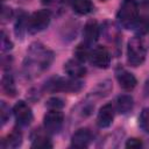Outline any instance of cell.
Returning a JSON list of instances; mask_svg holds the SVG:
<instances>
[{"label":"cell","instance_id":"cell-1","mask_svg":"<svg viewBox=\"0 0 149 149\" xmlns=\"http://www.w3.org/2000/svg\"><path fill=\"white\" fill-rule=\"evenodd\" d=\"M54 61V52L40 42L30 44L23 61V72L28 78H34L49 69Z\"/></svg>","mask_w":149,"mask_h":149},{"label":"cell","instance_id":"cell-2","mask_svg":"<svg viewBox=\"0 0 149 149\" xmlns=\"http://www.w3.org/2000/svg\"><path fill=\"white\" fill-rule=\"evenodd\" d=\"M83 87V84L74 78L71 77H52L50 78L45 85L44 90L48 92H65V93H76L79 92Z\"/></svg>","mask_w":149,"mask_h":149},{"label":"cell","instance_id":"cell-3","mask_svg":"<svg viewBox=\"0 0 149 149\" xmlns=\"http://www.w3.org/2000/svg\"><path fill=\"white\" fill-rule=\"evenodd\" d=\"M147 48L141 36H134L127 44V62L130 66H140L146 61Z\"/></svg>","mask_w":149,"mask_h":149},{"label":"cell","instance_id":"cell-4","mask_svg":"<svg viewBox=\"0 0 149 149\" xmlns=\"http://www.w3.org/2000/svg\"><path fill=\"white\" fill-rule=\"evenodd\" d=\"M116 19L123 28H133L134 23L139 19V3L136 0H125L118 13Z\"/></svg>","mask_w":149,"mask_h":149},{"label":"cell","instance_id":"cell-5","mask_svg":"<svg viewBox=\"0 0 149 149\" xmlns=\"http://www.w3.org/2000/svg\"><path fill=\"white\" fill-rule=\"evenodd\" d=\"M51 14L48 9H40L34 12L28 19V31L30 34H36L44 30L50 23Z\"/></svg>","mask_w":149,"mask_h":149},{"label":"cell","instance_id":"cell-6","mask_svg":"<svg viewBox=\"0 0 149 149\" xmlns=\"http://www.w3.org/2000/svg\"><path fill=\"white\" fill-rule=\"evenodd\" d=\"M63 123H64V114L61 111L49 109V112L43 118L44 130H47L49 134L58 133L62 129Z\"/></svg>","mask_w":149,"mask_h":149},{"label":"cell","instance_id":"cell-7","mask_svg":"<svg viewBox=\"0 0 149 149\" xmlns=\"http://www.w3.org/2000/svg\"><path fill=\"white\" fill-rule=\"evenodd\" d=\"M13 114L16 120V123L21 127H26L30 125L33 121V112L28 104L23 100L17 101L13 107Z\"/></svg>","mask_w":149,"mask_h":149},{"label":"cell","instance_id":"cell-8","mask_svg":"<svg viewBox=\"0 0 149 149\" xmlns=\"http://www.w3.org/2000/svg\"><path fill=\"white\" fill-rule=\"evenodd\" d=\"M90 61L98 69H107L111 64V54L106 47L97 45L91 50Z\"/></svg>","mask_w":149,"mask_h":149},{"label":"cell","instance_id":"cell-9","mask_svg":"<svg viewBox=\"0 0 149 149\" xmlns=\"http://www.w3.org/2000/svg\"><path fill=\"white\" fill-rule=\"evenodd\" d=\"M93 140V134L88 128H80L71 136V147L73 148H87Z\"/></svg>","mask_w":149,"mask_h":149},{"label":"cell","instance_id":"cell-10","mask_svg":"<svg viewBox=\"0 0 149 149\" xmlns=\"http://www.w3.org/2000/svg\"><path fill=\"white\" fill-rule=\"evenodd\" d=\"M100 35V27L98 24V22L93 19L88 20L83 29V37H84V42L88 45L95 43L99 38Z\"/></svg>","mask_w":149,"mask_h":149},{"label":"cell","instance_id":"cell-11","mask_svg":"<svg viewBox=\"0 0 149 149\" xmlns=\"http://www.w3.org/2000/svg\"><path fill=\"white\" fill-rule=\"evenodd\" d=\"M64 71L65 73L74 79H80L83 77H85L86 74V68L83 65L81 62H79L78 59H69L65 64H64Z\"/></svg>","mask_w":149,"mask_h":149},{"label":"cell","instance_id":"cell-12","mask_svg":"<svg viewBox=\"0 0 149 149\" xmlns=\"http://www.w3.org/2000/svg\"><path fill=\"white\" fill-rule=\"evenodd\" d=\"M114 120V107L112 104H105L98 112L97 125L100 128H107L112 125Z\"/></svg>","mask_w":149,"mask_h":149},{"label":"cell","instance_id":"cell-13","mask_svg":"<svg viewBox=\"0 0 149 149\" xmlns=\"http://www.w3.org/2000/svg\"><path fill=\"white\" fill-rule=\"evenodd\" d=\"M116 79H118V83H119L120 87L125 91L134 90L136 84H137V80H136L135 76L133 73H130L129 71L125 70V69H121L116 72Z\"/></svg>","mask_w":149,"mask_h":149},{"label":"cell","instance_id":"cell-14","mask_svg":"<svg viewBox=\"0 0 149 149\" xmlns=\"http://www.w3.org/2000/svg\"><path fill=\"white\" fill-rule=\"evenodd\" d=\"M48 132H43L41 128H37L31 134V148H52V142L48 136Z\"/></svg>","mask_w":149,"mask_h":149},{"label":"cell","instance_id":"cell-15","mask_svg":"<svg viewBox=\"0 0 149 149\" xmlns=\"http://www.w3.org/2000/svg\"><path fill=\"white\" fill-rule=\"evenodd\" d=\"M22 143V134L19 129L14 128L1 142V147L2 148H12L15 149L17 147H20Z\"/></svg>","mask_w":149,"mask_h":149},{"label":"cell","instance_id":"cell-16","mask_svg":"<svg viewBox=\"0 0 149 149\" xmlns=\"http://www.w3.org/2000/svg\"><path fill=\"white\" fill-rule=\"evenodd\" d=\"M134 100L133 97L129 94H122L119 95L116 99V111L120 114H127L133 109Z\"/></svg>","mask_w":149,"mask_h":149},{"label":"cell","instance_id":"cell-17","mask_svg":"<svg viewBox=\"0 0 149 149\" xmlns=\"http://www.w3.org/2000/svg\"><path fill=\"white\" fill-rule=\"evenodd\" d=\"M71 3L74 13H77L78 15H86L94 8L91 0H72Z\"/></svg>","mask_w":149,"mask_h":149},{"label":"cell","instance_id":"cell-18","mask_svg":"<svg viewBox=\"0 0 149 149\" xmlns=\"http://www.w3.org/2000/svg\"><path fill=\"white\" fill-rule=\"evenodd\" d=\"M1 88L2 92L7 97H15L16 95V86L14 84V79L9 73H5L1 78Z\"/></svg>","mask_w":149,"mask_h":149},{"label":"cell","instance_id":"cell-19","mask_svg":"<svg viewBox=\"0 0 149 149\" xmlns=\"http://www.w3.org/2000/svg\"><path fill=\"white\" fill-rule=\"evenodd\" d=\"M88 44H86L85 42L83 43H79L74 50H73V55H74V58L78 59L79 62L84 63L86 62L87 59H90V55H91V50L88 49Z\"/></svg>","mask_w":149,"mask_h":149},{"label":"cell","instance_id":"cell-20","mask_svg":"<svg viewBox=\"0 0 149 149\" xmlns=\"http://www.w3.org/2000/svg\"><path fill=\"white\" fill-rule=\"evenodd\" d=\"M28 16L24 13H21V15H19L16 22H15V34L17 37H22L24 31L28 30Z\"/></svg>","mask_w":149,"mask_h":149},{"label":"cell","instance_id":"cell-21","mask_svg":"<svg viewBox=\"0 0 149 149\" xmlns=\"http://www.w3.org/2000/svg\"><path fill=\"white\" fill-rule=\"evenodd\" d=\"M133 29L135 30V33L137 34V36H141V35L147 34L149 31V19L146 17V16L139 17L136 20V22L134 23Z\"/></svg>","mask_w":149,"mask_h":149},{"label":"cell","instance_id":"cell-22","mask_svg":"<svg viewBox=\"0 0 149 149\" xmlns=\"http://www.w3.org/2000/svg\"><path fill=\"white\" fill-rule=\"evenodd\" d=\"M139 125L144 133L149 134V107H146L142 109L139 116Z\"/></svg>","mask_w":149,"mask_h":149},{"label":"cell","instance_id":"cell-23","mask_svg":"<svg viewBox=\"0 0 149 149\" xmlns=\"http://www.w3.org/2000/svg\"><path fill=\"white\" fill-rule=\"evenodd\" d=\"M64 105H65L64 101L58 97H52L48 99L45 102V107H48V109H56V111H61L64 107Z\"/></svg>","mask_w":149,"mask_h":149},{"label":"cell","instance_id":"cell-24","mask_svg":"<svg viewBox=\"0 0 149 149\" xmlns=\"http://www.w3.org/2000/svg\"><path fill=\"white\" fill-rule=\"evenodd\" d=\"M9 118H10L9 106L5 101H1V105H0V120H1V126H5L6 122L9 120Z\"/></svg>","mask_w":149,"mask_h":149},{"label":"cell","instance_id":"cell-25","mask_svg":"<svg viewBox=\"0 0 149 149\" xmlns=\"http://www.w3.org/2000/svg\"><path fill=\"white\" fill-rule=\"evenodd\" d=\"M12 48H13L12 41H10L9 37L6 35L5 30H2V31H1V50L5 52V51H9Z\"/></svg>","mask_w":149,"mask_h":149},{"label":"cell","instance_id":"cell-26","mask_svg":"<svg viewBox=\"0 0 149 149\" xmlns=\"http://www.w3.org/2000/svg\"><path fill=\"white\" fill-rule=\"evenodd\" d=\"M142 140L141 139H137V137H132V139H128L127 142H126V148H130V149H137V148H141L142 147Z\"/></svg>","mask_w":149,"mask_h":149},{"label":"cell","instance_id":"cell-27","mask_svg":"<svg viewBox=\"0 0 149 149\" xmlns=\"http://www.w3.org/2000/svg\"><path fill=\"white\" fill-rule=\"evenodd\" d=\"M13 16V10L10 7H7V6H3L2 7V12H1V21L2 23L5 22H8Z\"/></svg>","mask_w":149,"mask_h":149},{"label":"cell","instance_id":"cell-28","mask_svg":"<svg viewBox=\"0 0 149 149\" xmlns=\"http://www.w3.org/2000/svg\"><path fill=\"white\" fill-rule=\"evenodd\" d=\"M144 95L149 98V78L146 80V84H144Z\"/></svg>","mask_w":149,"mask_h":149},{"label":"cell","instance_id":"cell-29","mask_svg":"<svg viewBox=\"0 0 149 149\" xmlns=\"http://www.w3.org/2000/svg\"><path fill=\"white\" fill-rule=\"evenodd\" d=\"M69 1H72V0H58V2L62 3V5H66Z\"/></svg>","mask_w":149,"mask_h":149},{"label":"cell","instance_id":"cell-30","mask_svg":"<svg viewBox=\"0 0 149 149\" xmlns=\"http://www.w3.org/2000/svg\"><path fill=\"white\" fill-rule=\"evenodd\" d=\"M41 1H42V3H48L50 0H41Z\"/></svg>","mask_w":149,"mask_h":149},{"label":"cell","instance_id":"cell-31","mask_svg":"<svg viewBox=\"0 0 149 149\" xmlns=\"http://www.w3.org/2000/svg\"><path fill=\"white\" fill-rule=\"evenodd\" d=\"M101 1H106V0H101Z\"/></svg>","mask_w":149,"mask_h":149},{"label":"cell","instance_id":"cell-32","mask_svg":"<svg viewBox=\"0 0 149 149\" xmlns=\"http://www.w3.org/2000/svg\"><path fill=\"white\" fill-rule=\"evenodd\" d=\"M2 1H6V0H2Z\"/></svg>","mask_w":149,"mask_h":149},{"label":"cell","instance_id":"cell-33","mask_svg":"<svg viewBox=\"0 0 149 149\" xmlns=\"http://www.w3.org/2000/svg\"><path fill=\"white\" fill-rule=\"evenodd\" d=\"M146 1H149V0H146Z\"/></svg>","mask_w":149,"mask_h":149}]
</instances>
